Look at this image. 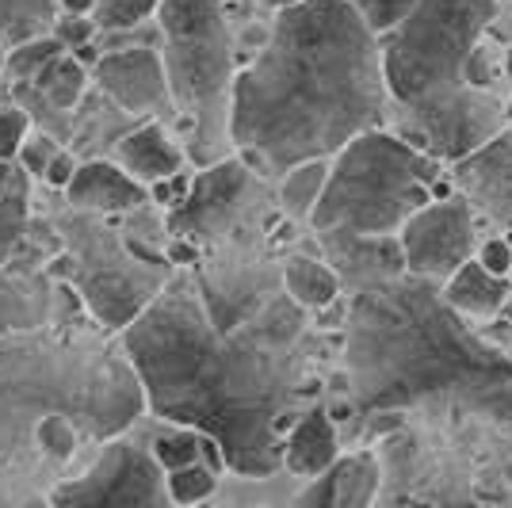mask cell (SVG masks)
<instances>
[{
	"label": "cell",
	"mask_w": 512,
	"mask_h": 508,
	"mask_svg": "<svg viewBox=\"0 0 512 508\" xmlns=\"http://www.w3.org/2000/svg\"><path fill=\"white\" fill-rule=\"evenodd\" d=\"M448 165L425 157L390 130H367L329 157L325 188L310 211V230H352L367 237H398L413 214L432 203L428 188Z\"/></svg>",
	"instance_id": "obj_6"
},
{
	"label": "cell",
	"mask_w": 512,
	"mask_h": 508,
	"mask_svg": "<svg viewBox=\"0 0 512 508\" xmlns=\"http://www.w3.org/2000/svg\"><path fill=\"white\" fill-rule=\"evenodd\" d=\"M50 35L62 43V50H81V46L100 39V31H96V20H92V16H58V23H54Z\"/></svg>",
	"instance_id": "obj_32"
},
{
	"label": "cell",
	"mask_w": 512,
	"mask_h": 508,
	"mask_svg": "<svg viewBox=\"0 0 512 508\" xmlns=\"http://www.w3.org/2000/svg\"><path fill=\"white\" fill-rule=\"evenodd\" d=\"M43 501L50 508H176L165 470L134 440H107L88 470L50 486Z\"/></svg>",
	"instance_id": "obj_11"
},
{
	"label": "cell",
	"mask_w": 512,
	"mask_h": 508,
	"mask_svg": "<svg viewBox=\"0 0 512 508\" xmlns=\"http://www.w3.org/2000/svg\"><path fill=\"white\" fill-rule=\"evenodd\" d=\"M509 134H512V123H509Z\"/></svg>",
	"instance_id": "obj_43"
},
{
	"label": "cell",
	"mask_w": 512,
	"mask_h": 508,
	"mask_svg": "<svg viewBox=\"0 0 512 508\" xmlns=\"http://www.w3.org/2000/svg\"><path fill=\"white\" fill-rule=\"evenodd\" d=\"M501 73L512 81V43H505L501 46Z\"/></svg>",
	"instance_id": "obj_39"
},
{
	"label": "cell",
	"mask_w": 512,
	"mask_h": 508,
	"mask_svg": "<svg viewBox=\"0 0 512 508\" xmlns=\"http://www.w3.org/2000/svg\"><path fill=\"white\" fill-rule=\"evenodd\" d=\"M172 272L176 268L161 253H150L119 233L96 230L92 241H73V287L81 291L92 318L111 333H123L161 295Z\"/></svg>",
	"instance_id": "obj_8"
},
{
	"label": "cell",
	"mask_w": 512,
	"mask_h": 508,
	"mask_svg": "<svg viewBox=\"0 0 512 508\" xmlns=\"http://www.w3.org/2000/svg\"><path fill=\"white\" fill-rule=\"evenodd\" d=\"M318 256L341 283V295H371L406 276L398 237H367L352 230H321Z\"/></svg>",
	"instance_id": "obj_14"
},
{
	"label": "cell",
	"mask_w": 512,
	"mask_h": 508,
	"mask_svg": "<svg viewBox=\"0 0 512 508\" xmlns=\"http://www.w3.org/2000/svg\"><path fill=\"white\" fill-rule=\"evenodd\" d=\"M390 92L379 39L348 0H299L272 12L264 43L237 69L230 146L264 180L329 161L352 138L386 130Z\"/></svg>",
	"instance_id": "obj_2"
},
{
	"label": "cell",
	"mask_w": 512,
	"mask_h": 508,
	"mask_svg": "<svg viewBox=\"0 0 512 508\" xmlns=\"http://www.w3.org/2000/svg\"><path fill=\"white\" fill-rule=\"evenodd\" d=\"M348 405L367 417L421 402H455L512 424V356L470 333L440 287L402 276L348 298L344 318Z\"/></svg>",
	"instance_id": "obj_3"
},
{
	"label": "cell",
	"mask_w": 512,
	"mask_h": 508,
	"mask_svg": "<svg viewBox=\"0 0 512 508\" xmlns=\"http://www.w3.org/2000/svg\"><path fill=\"white\" fill-rule=\"evenodd\" d=\"M279 283L283 295L299 306L302 314H318L341 298V283L329 272V264L318 253H291L279 264Z\"/></svg>",
	"instance_id": "obj_19"
},
{
	"label": "cell",
	"mask_w": 512,
	"mask_h": 508,
	"mask_svg": "<svg viewBox=\"0 0 512 508\" xmlns=\"http://www.w3.org/2000/svg\"><path fill=\"white\" fill-rule=\"evenodd\" d=\"M505 119H509V123H512V96H509V100H505Z\"/></svg>",
	"instance_id": "obj_41"
},
{
	"label": "cell",
	"mask_w": 512,
	"mask_h": 508,
	"mask_svg": "<svg viewBox=\"0 0 512 508\" xmlns=\"http://www.w3.org/2000/svg\"><path fill=\"white\" fill-rule=\"evenodd\" d=\"M35 88H43V96L58 111H69V107L81 104L88 88V69L73 54H58L35 73Z\"/></svg>",
	"instance_id": "obj_25"
},
{
	"label": "cell",
	"mask_w": 512,
	"mask_h": 508,
	"mask_svg": "<svg viewBox=\"0 0 512 508\" xmlns=\"http://www.w3.org/2000/svg\"><path fill=\"white\" fill-rule=\"evenodd\" d=\"M199 508H207V505H199Z\"/></svg>",
	"instance_id": "obj_44"
},
{
	"label": "cell",
	"mask_w": 512,
	"mask_h": 508,
	"mask_svg": "<svg viewBox=\"0 0 512 508\" xmlns=\"http://www.w3.org/2000/svg\"><path fill=\"white\" fill-rule=\"evenodd\" d=\"M306 333L310 314L283 291L222 333L195 279L172 272L161 295L119 333V348L153 417L211 436L226 470L241 478H272L306 390Z\"/></svg>",
	"instance_id": "obj_1"
},
{
	"label": "cell",
	"mask_w": 512,
	"mask_h": 508,
	"mask_svg": "<svg viewBox=\"0 0 512 508\" xmlns=\"http://www.w3.org/2000/svg\"><path fill=\"white\" fill-rule=\"evenodd\" d=\"M58 23V0H0V43L20 46L43 39Z\"/></svg>",
	"instance_id": "obj_23"
},
{
	"label": "cell",
	"mask_w": 512,
	"mask_h": 508,
	"mask_svg": "<svg viewBox=\"0 0 512 508\" xmlns=\"http://www.w3.org/2000/svg\"><path fill=\"white\" fill-rule=\"evenodd\" d=\"M440 295L459 318H493L509 302V279L490 276L478 260H467L455 276L440 287Z\"/></svg>",
	"instance_id": "obj_20"
},
{
	"label": "cell",
	"mask_w": 512,
	"mask_h": 508,
	"mask_svg": "<svg viewBox=\"0 0 512 508\" xmlns=\"http://www.w3.org/2000/svg\"><path fill=\"white\" fill-rule=\"evenodd\" d=\"M272 214H279L276 191L234 153L195 172L188 195L165 214V230L192 245H214L237 233H256Z\"/></svg>",
	"instance_id": "obj_9"
},
{
	"label": "cell",
	"mask_w": 512,
	"mask_h": 508,
	"mask_svg": "<svg viewBox=\"0 0 512 508\" xmlns=\"http://www.w3.org/2000/svg\"><path fill=\"white\" fill-rule=\"evenodd\" d=\"M291 508H333V470H325L321 478H310V486L302 489Z\"/></svg>",
	"instance_id": "obj_36"
},
{
	"label": "cell",
	"mask_w": 512,
	"mask_h": 508,
	"mask_svg": "<svg viewBox=\"0 0 512 508\" xmlns=\"http://www.w3.org/2000/svg\"><path fill=\"white\" fill-rule=\"evenodd\" d=\"M474 260L490 272V276L497 279H509L512 276V245L497 233V237H490V241H482L478 249H474Z\"/></svg>",
	"instance_id": "obj_33"
},
{
	"label": "cell",
	"mask_w": 512,
	"mask_h": 508,
	"mask_svg": "<svg viewBox=\"0 0 512 508\" xmlns=\"http://www.w3.org/2000/svg\"><path fill=\"white\" fill-rule=\"evenodd\" d=\"M348 4H352V12L360 16V23L375 39L390 35L409 16V8H413V0H348Z\"/></svg>",
	"instance_id": "obj_29"
},
{
	"label": "cell",
	"mask_w": 512,
	"mask_h": 508,
	"mask_svg": "<svg viewBox=\"0 0 512 508\" xmlns=\"http://www.w3.org/2000/svg\"><path fill=\"white\" fill-rule=\"evenodd\" d=\"M115 165L127 172L130 180H138L142 188H150L157 180H169L176 172H184L188 157H184L180 142H172L165 123H142L115 142Z\"/></svg>",
	"instance_id": "obj_18"
},
{
	"label": "cell",
	"mask_w": 512,
	"mask_h": 508,
	"mask_svg": "<svg viewBox=\"0 0 512 508\" xmlns=\"http://www.w3.org/2000/svg\"><path fill=\"white\" fill-rule=\"evenodd\" d=\"M161 0H100L92 20L100 35H115V31H134V27H146L153 20Z\"/></svg>",
	"instance_id": "obj_26"
},
{
	"label": "cell",
	"mask_w": 512,
	"mask_h": 508,
	"mask_svg": "<svg viewBox=\"0 0 512 508\" xmlns=\"http://www.w3.org/2000/svg\"><path fill=\"white\" fill-rule=\"evenodd\" d=\"M283 466L299 478H321L325 470H333L341 459V436H337V421L325 405H310L302 409L295 424L283 436Z\"/></svg>",
	"instance_id": "obj_17"
},
{
	"label": "cell",
	"mask_w": 512,
	"mask_h": 508,
	"mask_svg": "<svg viewBox=\"0 0 512 508\" xmlns=\"http://www.w3.org/2000/svg\"><path fill=\"white\" fill-rule=\"evenodd\" d=\"M31 508H50L46 501H31Z\"/></svg>",
	"instance_id": "obj_42"
},
{
	"label": "cell",
	"mask_w": 512,
	"mask_h": 508,
	"mask_svg": "<svg viewBox=\"0 0 512 508\" xmlns=\"http://www.w3.org/2000/svg\"><path fill=\"white\" fill-rule=\"evenodd\" d=\"M92 77L123 115L150 119V123H176V104H172L157 46L100 50V58L92 65Z\"/></svg>",
	"instance_id": "obj_13"
},
{
	"label": "cell",
	"mask_w": 512,
	"mask_h": 508,
	"mask_svg": "<svg viewBox=\"0 0 512 508\" xmlns=\"http://www.w3.org/2000/svg\"><path fill=\"white\" fill-rule=\"evenodd\" d=\"M54 153H58V142H54V138H46V134H27L16 157H20V165L31 172V176H39V180H43V172H46V165H50V157H54Z\"/></svg>",
	"instance_id": "obj_34"
},
{
	"label": "cell",
	"mask_w": 512,
	"mask_h": 508,
	"mask_svg": "<svg viewBox=\"0 0 512 508\" xmlns=\"http://www.w3.org/2000/svg\"><path fill=\"white\" fill-rule=\"evenodd\" d=\"M406 276L444 287L478 249V214L455 191L448 199H432L398 230Z\"/></svg>",
	"instance_id": "obj_12"
},
{
	"label": "cell",
	"mask_w": 512,
	"mask_h": 508,
	"mask_svg": "<svg viewBox=\"0 0 512 508\" xmlns=\"http://www.w3.org/2000/svg\"><path fill=\"white\" fill-rule=\"evenodd\" d=\"M157 54L165 65L176 127H184V157L195 169L234 157L230 92L241 69L230 0H161L153 12Z\"/></svg>",
	"instance_id": "obj_5"
},
{
	"label": "cell",
	"mask_w": 512,
	"mask_h": 508,
	"mask_svg": "<svg viewBox=\"0 0 512 508\" xmlns=\"http://www.w3.org/2000/svg\"><path fill=\"white\" fill-rule=\"evenodd\" d=\"M100 0H58V16H92Z\"/></svg>",
	"instance_id": "obj_38"
},
{
	"label": "cell",
	"mask_w": 512,
	"mask_h": 508,
	"mask_svg": "<svg viewBox=\"0 0 512 508\" xmlns=\"http://www.w3.org/2000/svg\"><path fill=\"white\" fill-rule=\"evenodd\" d=\"M188 188H192V176L188 172H176V176H169V180H157V184H150V203H157V207H165V211H172L184 195H188Z\"/></svg>",
	"instance_id": "obj_35"
},
{
	"label": "cell",
	"mask_w": 512,
	"mask_h": 508,
	"mask_svg": "<svg viewBox=\"0 0 512 508\" xmlns=\"http://www.w3.org/2000/svg\"><path fill=\"white\" fill-rule=\"evenodd\" d=\"M65 199L85 214H130L150 203V191L130 180L115 161H85L73 172Z\"/></svg>",
	"instance_id": "obj_16"
},
{
	"label": "cell",
	"mask_w": 512,
	"mask_h": 508,
	"mask_svg": "<svg viewBox=\"0 0 512 508\" xmlns=\"http://www.w3.org/2000/svg\"><path fill=\"white\" fill-rule=\"evenodd\" d=\"M165 486H169V497L176 508H199L211 501L214 486H218V474L207 470L203 463H195V466H184V470L165 474Z\"/></svg>",
	"instance_id": "obj_27"
},
{
	"label": "cell",
	"mask_w": 512,
	"mask_h": 508,
	"mask_svg": "<svg viewBox=\"0 0 512 508\" xmlns=\"http://www.w3.org/2000/svg\"><path fill=\"white\" fill-rule=\"evenodd\" d=\"M253 4H260V8H272V12H276V8H287V4H299V0H253Z\"/></svg>",
	"instance_id": "obj_40"
},
{
	"label": "cell",
	"mask_w": 512,
	"mask_h": 508,
	"mask_svg": "<svg viewBox=\"0 0 512 508\" xmlns=\"http://www.w3.org/2000/svg\"><path fill=\"white\" fill-rule=\"evenodd\" d=\"M153 463L161 466L165 474L172 470H184V466L199 463V432L192 428H172V432H161L150 447Z\"/></svg>",
	"instance_id": "obj_28"
},
{
	"label": "cell",
	"mask_w": 512,
	"mask_h": 508,
	"mask_svg": "<svg viewBox=\"0 0 512 508\" xmlns=\"http://www.w3.org/2000/svg\"><path fill=\"white\" fill-rule=\"evenodd\" d=\"M62 54V43L54 39V35H43V39H31V43H20L12 46V58H8V69L16 73V77H27V73H39L50 58H58Z\"/></svg>",
	"instance_id": "obj_30"
},
{
	"label": "cell",
	"mask_w": 512,
	"mask_h": 508,
	"mask_svg": "<svg viewBox=\"0 0 512 508\" xmlns=\"http://www.w3.org/2000/svg\"><path fill=\"white\" fill-rule=\"evenodd\" d=\"M325 172L329 161H302L295 169H287L276 180V207L291 222H306L310 211L318 207V195L325 188Z\"/></svg>",
	"instance_id": "obj_22"
},
{
	"label": "cell",
	"mask_w": 512,
	"mask_h": 508,
	"mask_svg": "<svg viewBox=\"0 0 512 508\" xmlns=\"http://www.w3.org/2000/svg\"><path fill=\"white\" fill-rule=\"evenodd\" d=\"M497 12L501 0H413L406 20L379 39L390 104L413 107L463 88V65Z\"/></svg>",
	"instance_id": "obj_7"
},
{
	"label": "cell",
	"mask_w": 512,
	"mask_h": 508,
	"mask_svg": "<svg viewBox=\"0 0 512 508\" xmlns=\"http://www.w3.org/2000/svg\"><path fill=\"white\" fill-rule=\"evenodd\" d=\"M142 413L146 394L119 344L46 325L0 337V474L65 466Z\"/></svg>",
	"instance_id": "obj_4"
},
{
	"label": "cell",
	"mask_w": 512,
	"mask_h": 508,
	"mask_svg": "<svg viewBox=\"0 0 512 508\" xmlns=\"http://www.w3.org/2000/svg\"><path fill=\"white\" fill-rule=\"evenodd\" d=\"M73 172H77V157L69 153V149L58 146V153L50 157V165H46L43 180L50 184V188H69V180H73Z\"/></svg>",
	"instance_id": "obj_37"
},
{
	"label": "cell",
	"mask_w": 512,
	"mask_h": 508,
	"mask_svg": "<svg viewBox=\"0 0 512 508\" xmlns=\"http://www.w3.org/2000/svg\"><path fill=\"white\" fill-rule=\"evenodd\" d=\"M455 191L467 199L474 214L490 218L501 233H512V134L509 127L490 138L470 157L448 165Z\"/></svg>",
	"instance_id": "obj_15"
},
{
	"label": "cell",
	"mask_w": 512,
	"mask_h": 508,
	"mask_svg": "<svg viewBox=\"0 0 512 508\" xmlns=\"http://www.w3.org/2000/svg\"><path fill=\"white\" fill-rule=\"evenodd\" d=\"M379 489V466L360 451L352 459H337L333 466V508H371Z\"/></svg>",
	"instance_id": "obj_24"
},
{
	"label": "cell",
	"mask_w": 512,
	"mask_h": 508,
	"mask_svg": "<svg viewBox=\"0 0 512 508\" xmlns=\"http://www.w3.org/2000/svg\"><path fill=\"white\" fill-rule=\"evenodd\" d=\"M27 134H31L27 111H23V107H0V161H4V165L20 153Z\"/></svg>",
	"instance_id": "obj_31"
},
{
	"label": "cell",
	"mask_w": 512,
	"mask_h": 508,
	"mask_svg": "<svg viewBox=\"0 0 512 508\" xmlns=\"http://www.w3.org/2000/svg\"><path fill=\"white\" fill-rule=\"evenodd\" d=\"M509 127L501 92H478V88H455L444 96H432L425 104L394 107L386 130L402 142L421 149L425 157L440 165H455L482 149Z\"/></svg>",
	"instance_id": "obj_10"
},
{
	"label": "cell",
	"mask_w": 512,
	"mask_h": 508,
	"mask_svg": "<svg viewBox=\"0 0 512 508\" xmlns=\"http://www.w3.org/2000/svg\"><path fill=\"white\" fill-rule=\"evenodd\" d=\"M46 287L35 279H12V276H0V337L8 333H31V329H43L46 325Z\"/></svg>",
	"instance_id": "obj_21"
}]
</instances>
